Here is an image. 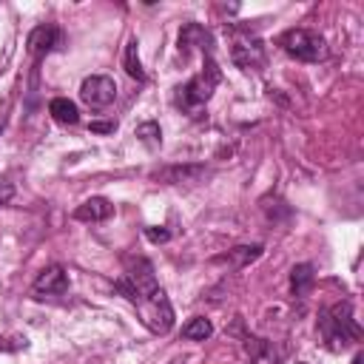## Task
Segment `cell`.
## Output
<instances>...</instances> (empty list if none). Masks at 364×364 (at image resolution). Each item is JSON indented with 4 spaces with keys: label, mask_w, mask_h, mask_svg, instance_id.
<instances>
[{
    "label": "cell",
    "mask_w": 364,
    "mask_h": 364,
    "mask_svg": "<svg viewBox=\"0 0 364 364\" xmlns=\"http://www.w3.org/2000/svg\"><path fill=\"white\" fill-rule=\"evenodd\" d=\"M318 333H321V341L330 353H341L347 350L353 341L361 338V327L353 316V301H338L333 307H324L318 313Z\"/></svg>",
    "instance_id": "obj_1"
},
{
    "label": "cell",
    "mask_w": 364,
    "mask_h": 364,
    "mask_svg": "<svg viewBox=\"0 0 364 364\" xmlns=\"http://www.w3.org/2000/svg\"><path fill=\"white\" fill-rule=\"evenodd\" d=\"M219 82H222V71H219L213 54H205V65H202V71L193 74L185 85L176 88V105H179L185 114L199 117V111H202L205 102L213 97V91H216Z\"/></svg>",
    "instance_id": "obj_2"
},
{
    "label": "cell",
    "mask_w": 364,
    "mask_h": 364,
    "mask_svg": "<svg viewBox=\"0 0 364 364\" xmlns=\"http://www.w3.org/2000/svg\"><path fill=\"white\" fill-rule=\"evenodd\" d=\"M279 46H282V51H287L290 57H296L301 63H321L330 54L327 40L313 28H287L279 37Z\"/></svg>",
    "instance_id": "obj_3"
},
{
    "label": "cell",
    "mask_w": 364,
    "mask_h": 364,
    "mask_svg": "<svg viewBox=\"0 0 364 364\" xmlns=\"http://www.w3.org/2000/svg\"><path fill=\"white\" fill-rule=\"evenodd\" d=\"M134 307H136V313H139V321H142L151 333L165 336V333L173 327V307H171V301H168V296H165L162 287H154L151 293H145Z\"/></svg>",
    "instance_id": "obj_4"
},
{
    "label": "cell",
    "mask_w": 364,
    "mask_h": 364,
    "mask_svg": "<svg viewBox=\"0 0 364 364\" xmlns=\"http://www.w3.org/2000/svg\"><path fill=\"white\" fill-rule=\"evenodd\" d=\"M80 100L91 111H102L117 100V82L105 74H91L80 82Z\"/></svg>",
    "instance_id": "obj_5"
},
{
    "label": "cell",
    "mask_w": 364,
    "mask_h": 364,
    "mask_svg": "<svg viewBox=\"0 0 364 364\" xmlns=\"http://www.w3.org/2000/svg\"><path fill=\"white\" fill-rule=\"evenodd\" d=\"M26 46H28L31 57L40 63L46 54H51L54 48H60V46H63V31H60L57 26H51V23H43V26L31 28V34H28Z\"/></svg>",
    "instance_id": "obj_6"
},
{
    "label": "cell",
    "mask_w": 364,
    "mask_h": 364,
    "mask_svg": "<svg viewBox=\"0 0 364 364\" xmlns=\"http://www.w3.org/2000/svg\"><path fill=\"white\" fill-rule=\"evenodd\" d=\"M31 290H34L37 296H63V293L68 290V273H65V267H63V264H48V267H43V270L37 273Z\"/></svg>",
    "instance_id": "obj_7"
},
{
    "label": "cell",
    "mask_w": 364,
    "mask_h": 364,
    "mask_svg": "<svg viewBox=\"0 0 364 364\" xmlns=\"http://www.w3.org/2000/svg\"><path fill=\"white\" fill-rule=\"evenodd\" d=\"M230 60L239 65V68H259V65H264V46H262V40H239V43H233V48H230Z\"/></svg>",
    "instance_id": "obj_8"
},
{
    "label": "cell",
    "mask_w": 364,
    "mask_h": 364,
    "mask_svg": "<svg viewBox=\"0 0 364 364\" xmlns=\"http://www.w3.org/2000/svg\"><path fill=\"white\" fill-rule=\"evenodd\" d=\"M193 46H199V48H202V54H210L213 37H210L199 23H185V26H182V31H179V51H182V57H188Z\"/></svg>",
    "instance_id": "obj_9"
},
{
    "label": "cell",
    "mask_w": 364,
    "mask_h": 364,
    "mask_svg": "<svg viewBox=\"0 0 364 364\" xmlns=\"http://www.w3.org/2000/svg\"><path fill=\"white\" fill-rule=\"evenodd\" d=\"M111 213H114V205L105 196H91L82 205H77L71 216L77 222H105V219H111Z\"/></svg>",
    "instance_id": "obj_10"
},
{
    "label": "cell",
    "mask_w": 364,
    "mask_h": 364,
    "mask_svg": "<svg viewBox=\"0 0 364 364\" xmlns=\"http://www.w3.org/2000/svg\"><path fill=\"white\" fill-rule=\"evenodd\" d=\"M165 185H182V182H199L205 176V165H168L154 173Z\"/></svg>",
    "instance_id": "obj_11"
},
{
    "label": "cell",
    "mask_w": 364,
    "mask_h": 364,
    "mask_svg": "<svg viewBox=\"0 0 364 364\" xmlns=\"http://www.w3.org/2000/svg\"><path fill=\"white\" fill-rule=\"evenodd\" d=\"M313 282H316V270H313L310 262H301V264H296V267L290 270V293H293L296 299H304V296L310 293Z\"/></svg>",
    "instance_id": "obj_12"
},
{
    "label": "cell",
    "mask_w": 364,
    "mask_h": 364,
    "mask_svg": "<svg viewBox=\"0 0 364 364\" xmlns=\"http://www.w3.org/2000/svg\"><path fill=\"white\" fill-rule=\"evenodd\" d=\"M48 114H51L57 122H63V125H77V122H80V108H77L68 97H54V100L48 102Z\"/></svg>",
    "instance_id": "obj_13"
},
{
    "label": "cell",
    "mask_w": 364,
    "mask_h": 364,
    "mask_svg": "<svg viewBox=\"0 0 364 364\" xmlns=\"http://www.w3.org/2000/svg\"><path fill=\"white\" fill-rule=\"evenodd\" d=\"M262 256V245H239L233 250H228L225 256H219L216 262H228L233 267H247L250 262H256Z\"/></svg>",
    "instance_id": "obj_14"
},
{
    "label": "cell",
    "mask_w": 364,
    "mask_h": 364,
    "mask_svg": "<svg viewBox=\"0 0 364 364\" xmlns=\"http://www.w3.org/2000/svg\"><path fill=\"white\" fill-rule=\"evenodd\" d=\"M122 65H125L128 77H134V80H139V82H145V80H148V74H145V68H142V63H139V43H136V40H128V46H125V57H122Z\"/></svg>",
    "instance_id": "obj_15"
},
{
    "label": "cell",
    "mask_w": 364,
    "mask_h": 364,
    "mask_svg": "<svg viewBox=\"0 0 364 364\" xmlns=\"http://www.w3.org/2000/svg\"><path fill=\"white\" fill-rule=\"evenodd\" d=\"M210 336H213V324L205 316H193L188 324H182V338H188V341H205Z\"/></svg>",
    "instance_id": "obj_16"
},
{
    "label": "cell",
    "mask_w": 364,
    "mask_h": 364,
    "mask_svg": "<svg viewBox=\"0 0 364 364\" xmlns=\"http://www.w3.org/2000/svg\"><path fill=\"white\" fill-rule=\"evenodd\" d=\"M134 134H136V139H139L142 145H148V148H159V145H162V128H159V122H154V119L139 122Z\"/></svg>",
    "instance_id": "obj_17"
},
{
    "label": "cell",
    "mask_w": 364,
    "mask_h": 364,
    "mask_svg": "<svg viewBox=\"0 0 364 364\" xmlns=\"http://www.w3.org/2000/svg\"><path fill=\"white\" fill-rule=\"evenodd\" d=\"M145 236L154 242V245H162V242H168L171 239V233L165 230V228H156V225H151V228H145Z\"/></svg>",
    "instance_id": "obj_18"
},
{
    "label": "cell",
    "mask_w": 364,
    "mask_h": 364,
    "mask_svg": "<svg viewBox=\"0 0 364 364\" xmlns=\"http://www.w3.org/2000/svg\"><path fill=\"white\" fill-rule=\"evenodd\" d=\"M11 196H14V185L6 176H0V205H9Z\"/></svg>",
    "instance_id": "obj_19"
},
{
    "label": "cell",
    "mask_w": 364,
    "mask_h": 364,
    "mask_svg": "<svg viewBox=\"0 0 364 364\" xmlns=\"http://www.w3.org/2000/svg\"><path fill=\"white\" fill-rule=\"evenodd\" d=\"M88 128H91L94 134H114V131H117V122H100V119H94Z\"/></svg>",
    "instance_id": "obj_20"
},
{
    "label": "cell",
    "mask_w": 364,
    "mask_h": 364,
    "mask_svg": "<svg viewBox=\"0 0 364 364\" xmlns=\"http://www.w3.org/2000/svg\"><path fill=\"white\" fill-rule=\"evenodd\" d=\"M350 364H364V353H355V355H353V361H350Z\"/></svg>",
    "instance_id": "obj_21"
},
{
    "label": "cell",
    "mask_w": 364,
    "mask_h": 364,
    "mask_svg": "<svg viewBox=\"0 0 364 364\" xmlns=\"http://www.w3.org/2000/svg\"><path fill=\"white\" fill-rule=\"evenodd\" d=\"M296 364H307V361H296Z\"/></svg>",
    "instance_id": "obj_22"
}]
</instances>
